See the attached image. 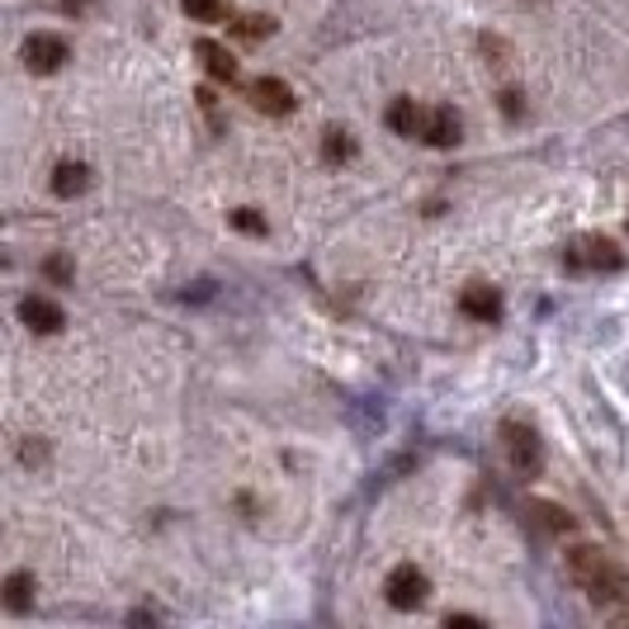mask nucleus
I'll use <instances>...</instances> for the list:
<instances>
[{
  "mask_svg": "<svg viewBox=\"0 0 629 629\" xmlns=\"http://www.w3.org/2000/svg\"><path fill=\"white\" fill-rule=\"evenodd\" d=\"M568 578L582 587L587 601L606 615H629V573L592 544L568 549Z\"/></svg>",
  "mask_w": 629,
  "mask_h": 629,
  "instance_id": "1",
  "label": "nucleus"
},
{
  "mask_svg": "<svg viewBox=\"0 0 629 629\" xmlns=\"http://www.w3.org/2000/svg\"><path fill=\"white\" fill-rule=\"evenodd\" d=\"M502 445L511 454V468H516L521 478H535L544 464V450H540V436H535V426L526 422H502Z\"/></svg>",
  "mask_w": 629,
  "mask_h": 629,
  "instance_id": "2",
  "label": "nucleus"
},
{
  "mask_svg": "<svg viewBox=\"0 0 629 629\" xmlns=\"http://www.w3.org/2000/svg\"><path fill=\"white\" fill-rule=\"evenodd\" d=\"M384 592H388V606H393V611H416V606L426 601L431 582H426V573L416 568V563H398V568L388 573Z\"/></svg>",
  "mask_w": 629,
  "mask_h": 629,
  "instance_id": "3",
  "label": "nucleus"
},
{
  "mask_svg": "<svg viewBox=\"0 0 629 629\" xmlns=\"http://www.w3.org/2000/svg\"><path fill=\"white\" fill-rule=\"evenodd\" d=\"M563 266H568V270H620L625 256H620V246H615L611 238H582V242H573L568 252H563Z\"/></svg>",
  "mask_w": 629,
  "mask_h": 629,
  "instance_id": "4",
  "label": "nucleus"
},
{
  "mask_svg": "<svg viewBox=\"0 0 629 629\" xmlns=\"http://www.w3.org/2000/svg\"><path fill=\"white\" fill-rule=\"evenodd\" d=\"M67 57H72V52H67V43H62L57 34H29V38H24V67H29L34 76H52Z\"/></svg>",
  "mask_w": 629,
  "mask_h": 629,
  "instance_id": "5",
  "label": "nucleus"
},
{
  "mask_svg": "<svg viewBox=\"0 0 629 629\" xmlns=\"http://www.w3.org/2000/svg\"><path fill=\"white\" fill-rule=\"evenodd\" d=\"M20 322L29 326V332H38V336H52V332H62V326H67V312L52 304V298H43V294H29L20 304Z\"/></svg>",
  "mask_w": 629,
  "mask_h": 629,
  "instance_id": "6",
  "label": "nucleus"
},
{
  "mask_svg": "<svg viewBox=\"0 0 629 629\" xmlns=\"http://www.w3.org/2000/svg\"><path fill=\"white\" fill-rule=\"evenodd\" d=\"M252 104L260 114H274V119H284V114L294 110V90L280 81V76H260L252 81Z\"/></svg>",
  "mask_w": 629,
  "mask_h": 629,
  "instance_id": "7",
  "label": "nucleus"
},
{
  "mask_svg": "<svg viewBox=\"0 0 629 629\" xmlns=\"http://www.w3.org/2000/svg\"><path fill=\"white\" fill-rule=\"evenodd\" d=\"M460 312L474 322H497L502 318V294H497L492 284H468L460 294Z\"/></svg>",
  "mask_w": 629,
  "mask_h": 629,
  "instance_id": "8",
  "label": "nucleus"
},
{
  "mask_svg": "<svg viewBox=\"0 0 629 629\" xmlns=\"http://www.w3.org/2000/svg\"><path fill=\"white\" fill-rule=\"evenodd\" d=\"M460 114L454 110H426L422 119V142H431V147H454L460 142Z\"/></svg>",
  "mask_w": 629,
  "mask_h": 629,
  "instance_id": "9",
  "label": "nucleus"
},
{
  "mask_svg": "<svg viewBox=\"0 0 629 629\" xmlns=\"http://www.w3.org/2000/svg\"><path fill=\"white\" fill-rule=\"evenodd\" d=\"M194 57L204 62L214 81H228V86L238 81V57H232V52L222 48V43H214V38H200V43H194Z\"/></svg>",
  "mask_w": 629,
  "mask_h": 629,
  "instance_id": "10",
  "label": "nucleus"
},
{
  "mask_svg": "<svg viewBox=\"0 0 629 629\" xmlns=\"http://www.w3.org/2000/svg\"><path fill=\"white\" fill-rule=\"evenodd\" d=\"M86 185H90V166L86 162H57V170H52V194L76 200Z\"/></svg>",
  "mask_w": 629,
  "mask_h": 629,
  "instance_id": "11",
  "label": "nucleus"
},
{
  "mask_svg": "<svg viewBox=\"0 0 629 629\" xmlns=\"http://www.w3.org/2000/svg\"><path fill=\"white\" fill-rule=\"evenodd\" d=\"M422 119L426 110H416V100H393L388 104V128L402 138H422Z\"/></svg>",
  "mask_w": 629,
  "mask_h": 629,
  "instance_id": "12",
  "label": "nucleus"
},
{
  "mask_svg": "<svg viewBox=\"0 0 629 629\" xmlns=\"http://www.w3.org/2000/svg\"><path fill=\"white\" fill-rule=\"evenodd\" d=\"M29 606H34V578H29V573H10V578H5V611L24 615Z\"/></svg>",
  "mask_w": 629,
  "mask_h": 629,
  "instance_id": "13",
  "label": "nucleus"
},
{
  "mask_svg": "<svg viewBox=\"0 0 629 629\" xmlns=\"http://www.w3.org/2000/svg\"><path fill=\"white\" fill-rule=\"evenodd\" d=\"M322 156H326L332 166L350 162V156H356V138H350L346 128H326V133H322Z\"/></svg>",
  "mask_w": 629,
  "mask_h": 629,
  "instance_id": "14",
  "label": "nucleus"
},
{
  "mask_svg": "<svg viewBox=\"0 0 629 629\" xmlns=\"http://www.w3.org/2000/svg\"><path fill=\"white\" fill-rule=\"evenodd\" d=\"M180 10H185L190 20H200V24L228 20V0H180Z\"/></svg>",
  "mask_w": 629,
  "mask_h": 629,
  "instance_id": "15",
  "label": "nucleus"
},
{
  "mask_svg": "<svg viewBox=\"0 0 629 629\" xmlns=\"http://www.w3.org/2000/svg\"><path fill=\"white\" fill-rule=\"evenodd\" d=\"M232 34H238V38H252V43H256V38H270V34H274V20H270V15H242L238 24H232Z\"/></svg>",
  "mask_w": 629,
  "mask_h": 629,
  "instance_id": "16",
  "label": "nucleus"
},
{
  "mask_svg": "<svg viewBox=\"0 0 629 629\" xmlns=\"http://www.w3.org/2000/svg\"><path fill=\"white\" fill-rule=\"evenodd\" d=\"M232 228L246 232V238H266V218H260L256 208H238V214H232Z\"/></svg>",
  "mask_w": 629,
  "mask_h": 629,
  "instance_id": "17",
  "label": "nucleus"
},
{
  "mask_svg": "<svg viewBox=\"0 0 629 629\" xmlns=\"http://www.w3.org/2000/svg\"><path fill=\"white\" fill-rule=\"evenodd\" d=\"M502 110L511 114V119H521V95H516V90H506V95H502Z\"/></svg>",
  "mask_w": 629,
  "mask_h": 629,
  "instance_id": "18",
  "label": "nucleus"
},
{
  "mask_svg": "<svg viewBox=\"0 0 629 629\" xmlns=\"http://www.w3.org/2000/svg\"><path fill=\"white\" fill-rule=\"evenodd\" d=\"M62 5H67V10H81V5H90V0H62Z\"/></svg>",
  "mask_w": 629,
  "mask_h": 629,
  "instance_id": "19",
  "label": "nucleus"
}]
</instances>
